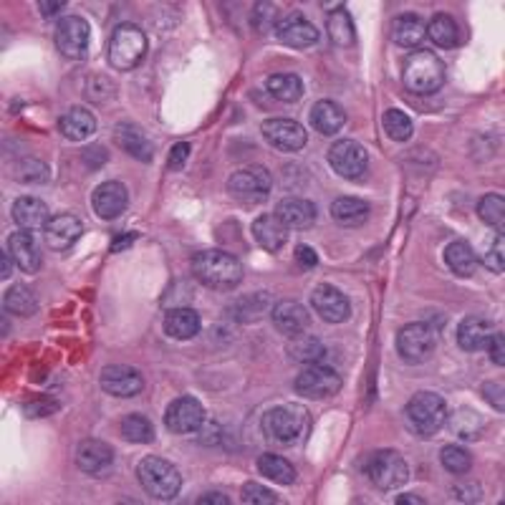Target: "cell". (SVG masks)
<instances>
[{"label":"cell","mask_w":505,"mask_h":505,"mask_svg":"<svg viewBox=\"0 0 505 505\" xmlns=\"http://www.w3.org/2000/svg\"><path fill=\"white\" fill-rule=\"evenodd\" d=\"M293 390L306 399H328L341 390V377L331 366L306 364L293 381Z\"/></svg>","instance_id":"obj_10"},{"label":"cell","mask_w":505,"mask_h":505,"mask_svg":"<svg viewBox=\"0 0 505 505\" xmlns=\"http://www.w3.org/2000/svg\"><path fill=\"white\" fill-rule=\"evenodd\" d=\"M273 318V326L283 334V336H298L306 328L311 326V314L306 311V306H301L298 301H280L273 306L271 311Z\"/></svg>","instance_id":"obj_23"},{"label":"cell","mask_w":505,"mask_h":505,"mask_svg":"<svg viewBox=\"0 0 505 505\" xmlns=\"http://www.w3.org/2000/svg\"><path fill=\"white\" fill-rule=\"evenodd\" d=\"M56 49L71 61H84L91 49V25L81 15H66L53 31Z\"/></svg>","instance_id":"obj_7"},{"label":"cell","mask_w":505,"mask_h":505,"mask_svg":"<svg viewBox=\"0 0 505 505\" xmlns=\"http://www.w3.org/2000/svg\"><path fill=\"white\" fill-rule=\"evenodd\" d=\"M289 354L293 362H301V364H318L321 356H324V344L311 336V334H298L293 336V341L289 344Z\"/></svg>","instance_id":"obj_38"},{"label":"cell","mask_w":505,"mask_h":505,"mask_svg":"<svg viewBox=\"0 0 505 505\" xmlns=\"http://www.w3.org/2000/svg\"><path fill=\"white\" fill-rule=\"evenodd\" d=\"M13 220H15V225L21 227V230H43L46 223L50 220V213H49V205L43 200H38V197H31V195H25V197H18V200L13 202Z\"/></svg>","instance_id":"obj_26"},{"label":"cell","mask_w":505,"mask_h":505,"mask_svg":"<svg viewBox=\"0 0 505 505\" xmlns=\"http://www.w3.org/2000/svg\"><path fill=\"white\" fill-rule=\"evenodd\" d=\"M252 238L268 252H278L289 240V227L276 215H261L252 220Z\"/></svg>","instance_id":"obj_27"},{"label":"cell","mask_w":505,"mask_h":505,"mask_svg":"<svg viewBox=\"0 0 505 505\" xmlns=\"http://www.w3.org/2000/svg\"><path fill=\"white\" fill-rule=\"evenodd\" d=\"M326 31H328V36H331V41H334L336 46H341V49H349V46H354V38H356V33H354V21H352V15H349V11L339 8V11L331 13V15L326 18Z\"/></svg>","instance_id":"obj_39"},{"label":"cell","mask_w":505,"mask_h":505,"mask_svg":"<svg viewBox=\"0 0 505 505\" xmlns=\"http://www.w3.org/2000/svg\"><path fill=\"white\" fill-rule=\"evenodd\" d=\"M445 425H450L453 435H457L460 440H478L480 432L485 427L482 417H480L478 412H473V409H467V407L457 409L453 415H447Z\"/></svg>","instance_id":"obj_36"},{"label":"cell","mask_w":505,"mask_h":505,"mask_svg":"<svg viewBox=\"0 0 505 505\" xmlns=\"http://www.w3.org/2000/svg\"><path fill=\"white\" fill-rule=\"evenodd\" d=\"M381 122H384V132L391 139H397V142H407V139L412 137V132H415L412 119L402 109H387L384 116H381Z\"/></svg>","instance_id":"obj_44"},{"label":"cell","mask_w":505,"mask_h":505,"mask_svg":"<svg viewBox=\"0 0 505 505\" xmlns=\"http://www.w3.org/2000/svg\"><path fill=\"white\" fill-rule=\"evenodd\" d=\"M491 362L492 364L503 366L505 364V336L500 331H495V336L491 339Z\"/></svg>","instance_id":"obj_52"},{"label":"cell","mask_w":505,"mask_h":505,"mask_svg":"<svg viewBox=\"0 0 505 505\" xmlns=\"http://www.w3.org/2000/svg\"><path fill=\"white\" fill-rule=\"evenodd\" d=\"M445 263H447V268L453 271L454 276L470 278L475 273V268H478V255L470 248V243L454 240V243H450L445 248Z\"/></svg>","instance_id":"obj_33"},{"label":"cell","mask_w":505,"mask_h":505,"mask_svg":"<svg viewBox=\"0 0 505 505\" xmlns=\"http://www.w3.org/2000/svg\"><path fill=\"white\" fill-rule=\"evenodd\" d=\"M5 308L15 316H33L38 311V301L33 296V290L25 289V286H11L5 290Z\"/></svg>","instance_id":"obj_40"},{"label":"cell","mask_w":505,"mask_h":505,"mask_svg":"<svg viewBox=\"0 0 505 505\" xmlns=\"http://www.w3.org/2000/svg\"><path fill=\"white\" fill-rule=\"evenodd\" d=\"M391 41L402 49H415L419 46L425 36H427V28H425V21L415 15V13H402L391 21Z\"/></svg>","instance_id":"obj_29"},{"label":"cell","mask_w":505,"mask_h":505,"mask_svg":"<svg viewBox=\"0 0 505 505\" xmlns=\"http://www.w3.org/2000/svg\"><path fill=\"white\" fill-rule=\"evenodd\" d=\"M91 205H94V213L99 215L101 220H114L122 213H126V205H129V192L122 182L109 179V182H101L99 188L94 189L91 195Z\"/></svg>","instance_id":"obj_20"},{"label":"cell","mask_w":505,"mask_h":505,"mask_svg":"<svg viewBox=\"0 0 505 505\" xmlns=\"http://www.w3.org/2000/svg\"><path fill=\"white\" fill-rule=\"evenodd\" d=\"M147 56V36L144 31L134 23L116 25L112 33L109 49H106V61L114 71H132Z\"/></svg>","instance_id":"obj_4"},{"label":"cell","mask_w":505,"mask_h":505,"mask_svg":"<svg viewBox=\"0 0 505 505\" xmlns=\"http://www.w3.org/2000/svg\"><path fill=\"white\" fill-rule=\"evenodd\" d=\"M164 425L175 435H195L205 425V409L195 397H179L167 407Z\"/></svg>","instance_id":"obj_13"},{"label":"cell","mask_w":505,"mask_h":505,"mask_svg":"<svg viewBox=\"0 0 505 505\" xmlns=\"http://www.w3.org/2000/svg\"><path fill=\"white\" fill-rule=\"evenodd\" d=\"M366 475L379 491H394L407 482L409 467L397 450H377L366 463Z\"/></svg>","instance_id":"obj_8"},{"label":"cell","mask_w":505,"mask_h":505,"mask_svg":"<svg viewBox=\"0 0 505 505\" xmlns=\"http://www.w3.org/2000/svg\"><path fill=\"white\" fill-rule=\"evenodd\" d=\"M114 142L122 152L129 157H134L139 162H152L154 160V144L147 137V132L134 122H119L114 126Z\"/></svg>","instance_id":"obj_19"},{"label":"cell","mask_w":505,"mask_h":505,"mask_svg":"<svg viewBox=\"0 0 505 505\" xmlns=\"http://www.w3.org/2000/svg\"><path fill=\"white\" fill-rule=\"evenodd\" d=\"M328 164L334 167V172L344 179H359L366 172L369 154L366 150L354 142V139H339L334 142V147L328 150Z\"/></svg>","instance_id":"obj_12"},{"label":"cell","mask_w":505,"mask_h":505,"mask_svg":"<svg viewBox=\"0 0 505 505\" xmlns=\"http://www.w3.org/2000/svg\"><path fill=\"white\" fill-rule=\"evenodd\" d=\"M495 336V324L485 316H465L457 326V344L463 352H480Z\"/></svg>","instance_id":"obj_22"},{"label":"cell","mask_w":505,"mask_h":505,"mask_svg":"<svg viewBox=\"0 0 505 505\" xmlns=\"http://www.w3.org/2000/svg\"><path fill=\"white\" fill-rule=\"evenodd\" d=\"M134 240H137V235H134V233H129V235H124V238L114 240L112 251H114V252H119V251H122V248H126V245H132Z\"/></svg>","instance_id":"obj_56"},{"label":"cell","mask_w":505,"mask_h":505,"mask_svg":"<svg viewBox=\"0 0 505 505\" xmlns=\"http://www.w3.org/2000/svg\"><path fill=\"white\" fill-rule=\"evenodd\" d=\"M311 306H314L316 314L321 316L326 324H344L352 316L349 298L339 289L328 286V283H321V286H316L311 290Z\"/></svg>","instance_id":"obj_16"},{"label":"cell","mask_w":505,"mask_h":505,"mask_svg":"<svg viewBox=\"0 0 505 505\" xmlns=\"http://www.w3.org/2000/svg\"><path fill=\"white\" fill-rule=\"evenodd\" d=\"M435 346H437L435 331L427 324H422V321L407 324L397 334V352H399V356H402L407 364H422V362H427L429 356L435 354Z\"/></svg>","instance_id":"obj_11"},{"label":"cell","mask_w":505,"mask_h":505,"mask_svg":"<svg viewBox=\"0 0 505 505\" xmlns=\"http://www.w3.org/2000/svg\"><path fill=\"white\" fill-rule=\"evenodd\" d=\"M81 235H84V225L74 215H53L43 227V243L56 252L69 251Z\"/></svg>","instance_id":"obj_18"},{"label":"cell","mask_w":505,"mask_h":505,"mask_svg":"<svg viewBox=\"0 0 505 505\" xmlns=\"http://www.w3.org/2000/svg\"><path fill=\"white\" fill-rule=\"evenodd\" d=\"M164 331L167 336H172L177 341L195 339L200 334V314L195 308H172L170 314L164 316Z\"/></svg>","instance_id":"obj_31"},{"label":"cell","mask_w":505,"mask_h":505,"mask_svg":"<svg viewBox=\"0 0 505 505\" xmlns=\"http://www.w3.org/2000/svg\"><path fill=\"white\" fill-rule=\"evenodd\" d=\"M38 8H41V15H43V18H50V15H56L59 11H63V8H66V3H63V0H53V3H49V0H41V3H38Z\"/></svg>","instance_id":"obj_54"},{"label":"cell","mask_w":505,"mask_h":505,"mask_svg":"<svg viewBox=\"0 0 505 505\" xmlns=\"http://www.w3.org/2000/svg\"><path fill=\"white\" fill-rule=\"evenodd\" d=\"M447 419V404L435 391H419L404 407V425L417 437H432L445 427Z\"/></svg>","instance_id":"obj_3"},{"label":"cell","mask_w":505,"mask_h":505,"mask_svg":"<svg viewBox=\"0 0 505 505\" xmlns=\"http://www.w3.org/2000/svg\"><path fill=\"white\" fill-rule=\"evenodd\" d=\"M139 485L144 488L147 495L157 498V500H175L182 488V478L179 470L172 463H167L162 457H144L137 465Z\"/></svg>","instance_id":"obj_5"},{"label":"cell","mask_w":505,"mask_h":505,"mask_svg":"<svg viewBox=\"0 0 505 505\" xmlns=\"http://www.w3.org/2000/svg\"><path fill=\"white\" fill-rule=\"evenodd\" d=\"M122 435H124L129 442H137V445H147V442H154V425L144 415H126L122 419Z\"/></svg>","instance_id":"obj_41"},{"label":"cell","mask_w":505,"mask_h":505,"mask_svg":"<svg viewBox=\"0 0 505 505\" xmlns=\"http://www.w3.org/2000/svg\"><path fill=\"white\" fill-rule=\"evenodd\" d=\"M402 84L407 91L427 96L445 84V63L435 50H412L402 66Z\"/></svg>","instance_id":"obj_2"},{"label":"cell","mask_w":505,"mask_h":505,"mask_svg":"<svg viewBox=\"0 0 505 505\" xmlns=\"http://www.w3.org/2000/svg\"><path fill=\"white\" fill-rule=\"evenodd\" d=\"M197 503H200V505H210V503L227 505L230 500H227L225 495H220V492H205V495H200V498H197Z\"/></svg>","instance_id":"obj_55"},{"label":"cell","mask_w":505,"mask_h":505,"mask_svg":"<svg viewBox=\"0 0 505 505\" xmlns=\"http://www.w3.org/2000/svg\"><path fill=\"white\" fill-rule=\"evenodd\" d=\"M303 429H306V409L303 407H293V404L273 407L263 417V432L280 445H290V442L298 440Z\"/></svg>","instance_id":"obj_9"},{"label":"cell","mask_w":505,"mask_h":505,"mask_svg":"<svg viewBox=\"0 0 505 505\" xmlns=\"http://www.w3.org/2000/svg\"><path fill=\"white\" fill-rule=\"evenodd\" d=\"M8 252L23 273H36L41 268V248H38V240L33 238L31 230L13 233L8 238Z\"/></svg>","instance_id":"obj_24"},{"label":"cell","mask_w":505,"mask_h":505,"mask_svg":"<svg viewBox=\"0 0 505 505\" xmlns=\"http://www.w3.org/2000/svg\"><path fill=\"white\" fill-rule=\"evenodd\" d=\"M296 261H298L306 271H311V268L318 265V255H316V251L311 245H298V248H296Z\"/></svg>","instance_id":"obj_53"},{"label":"cell","mask_w":505,"mask_h":505,"mask_svg":"<svg viewBox=\"0 0 505 505\" xmlns=\"http://www.w3.org/2000/svg\"><path fill=\"white\" fill-rule=\"evenodd\" d=\"M189 152H192V147H189L188 142L175 144V147L170 150V157H167V170H170V172H182L189 160Z\"/></svg>","instance_id":"obj_48"},{"label":"cell","mask_w":505,"mask_h":505,"mask_svg":"<svg viewBox=\"0 0 505 505\" xmlns=\"http://www.w3.org/2000/svg\"><path fill=\"white\" fill-rule=\"evenodd\" d=\"M331 217L341 227H359L369 220V202L359 197H339L331 202Z\"/></svg>","instance_id":"obj_32"},{"label":"cell","mask_w":505,"mask_h":505,"mask_svg":"<svg viewBox=\"0 0 505 505\" xmlns=\"http://www.w3.org/2000/svg\"><path fill=\"white\" fill-rule=\"evenodd\" d=\"M13 177L25 182V185H28V182H31V185H43V182H49L50 179V170L43 162H38V160H23L21 164H15Z\"/></svg>","instance_id":"obj_45"},{"label":"cell","mask_w":505,"mask_h":505,"mask_svg":"<svg viewBox=\"0 0 505 505\" xmlns=\"http://www.w3.org/2000/svg\"><path fill=\"white\" fill-rule=\"evenodd\" d=\"M3 280H8L11 278V252H3V273H0Z\"/></svg>","instance_id":"obj_58"},{"label":"cell","mask_w":505,"mask_h":505,"mask_svg":"<svg viewBox=\"0 0 505 505\" xmlns=\"http://www.w3.org/2000/svg\"><path fill=\"white\" fill-rule=\"evenodd\" d=\"M261 132L265 142L278 152H298L306 147V129L293 119H283V116L265 119Z\"/></svg>","instance_id":"obj_15"},{"label":"cell","mask_w":505,"mask_h":505,"mask_svg":"<svg viewBox=\"0 0 505 505\" xmlns=\"http://www.w3.org/2000/svg\"><path fill=\"white\" fill-rule=\"evenodd\" d=\"M192 273L207 289L233 290L243 280V265L233 252L200 251L192 258Z\"/></svg>","instance_id":"obj_1"},{"label":"cell","mask_w":505,"mask_h":505,"mask_svg":"<svg viewBox=\"0 0 505 505\" xmlns=\"http://www.w3.org/2000/svg\"><path fill=\"white\" fill-rule=\"evenodd\" d=\"M276 217L289 230H306L316 223V205L303 197H283L276 205Z\"/></svg>","instance_id":"obj_25"},{"label":"cell","mask_w":505,"mask_h":505,"mask_svg":"<svg viewBox=\"0 0 505 505\" xmlns=\"http://www.w3.org/2000/svg\"><path fill=\"white\" fill-rule=\"evenodd\" d=\"M482 394H485V399L498 409V412H503V381H485L482 384Z\"/></svg>","instance_id":"obj_50"},{"label":"cell","mask_w":505,"mask_h":505,"mask_svg":"<svg viewBox=\"0 0 505 505\" xmlns=\"http://www.w3.org/2000/svg\"><path fill=\"white\" fill-rule=\"evenodd\" d=\"M425 28H427L429 41L435 46H440V49H453L454 43L460 41V28L454 23V18H450L447 13H437Z\"/></svg>","instance_id":"obj_37"},{"label":"cell","mask_w":505,"mask_h":505,"mask_svg":"<svg viewBox=\"0 0 505 505\" xmlns=\"http://www.w3.org/2000/svg\"><path fill=\"white\" fill-rule=\"evenodd\" d=\"M397 503H399V505H422L425 500L409 492V495H399V498H397Z\"/></svg>","instance_id":"obj_57"},{"label":"cell","mask_w":505,"mask_h":505,"mask_svg":"<svg viewBox=\"0 0 505 505\" xmlns=\"http://www.w3.org/2000/svg\"><path fill=\"white\" fill-rule=\"evenodd\" d=\"M503 252H505V238L503 233H498V238L492 240L491 251L485 255V265L495 271V273H503Z\"/></svg>","instance_id":"obj_49"},{"label":"cell","mask_w":505,"mask_h":505,"mask_svg":"<svg viewBox=\"0 0 505 505\" xmlns=\"http://www.w3.org/2000/svg\"><path fill=\"white\" fill-rule=\"evenodd\" d=\"M240 500L245 505H276L278 498L276 492L268 491L261 482H245L240 491Z\"/></svg>","instance_id":"obj_46"},{"label":"cell","mask_w":505,"mask_h":505,"mask_svg":"<svg viewBox=\"0 0 505 505\" xmlns=\"http://www.w3.org/2000/svg\"><path fill=\"white\" fill-rule=\"evenodd\" d=\"M59 132L71 142H84L96 132V116L84 109V106H71L69 112L59 119Z\"/></svg>","instance_id":"obj_30"},{"label":"cell","mask_w":505,"mask_h":505,"mask_svg":"<svg viewBox=\"0 0 505 505\" xmlns=\"http://www.w3.org/2000/svg\"><path fill=\"white\" fill-rule=\"evenodd\" d=\"M308 119H311V124H314V129L318 134L334 137V134H339L341 126L346 122V112L341 109V104H336V101L321 99L311 106Z\"/></svg>","instance_id":"obj_28"},{"label":"cell","mask_w":505,"mask_h":505,"mask_svg":"<svg viewBox=\"0 0 505 505\" xmlns=\"http://www.w3.org/2000/svg\"><path fill=\"white\" fill-rule=\"evenodd\" d=\"M81 157H84V162H87L91 170H96V167H101V164L109 160V152L104 150L101 144H94V147L84 150V154H81Z\"/></svg>","instance_id":"obj_51"},{"label":"cell","mask_w":505,"mask_h":505,"mask_svg":"<svg viewBox=\"0 0 505 505\" xmlns=\"http://www.w3.org/2000/svg\"><path fill=\"white\" fill-rule=\"evenodd\" d=\"M478 215L485 225L503 230V223H505V197L503 195H485V197H480Z\"/></svg>","instance_id":"obj_43"},{"label":"cell","mask_w":505,"mask_h":505,"mask_svg":"<svg viewBox=\"0 0 505 505\" xmlns=\"http://www.w3.org/2000/svg\"><path fill=\"white\" fill-rule=\"evenodd\" d=\"M252 25L265 33V31H276V5H271V3H258L255 5V13H252Z\"/></svg>","instance_id":"obj_47"},{"label":"cell","mask_w":505,"mask_h":505,"mask_svg":"<svg viewBox=\"0 0 505 505\" xmlns=\"http://www.w3.org/2000/svg\"><path fill=\"white\" fill-rule=\"evenodd\" d=\"M258 473H261L263 478L278 482V485H293L296 478H298V475H296V467L290 465L286 457L273 453H263L258 457Z\"/></svg>","instance_id":"obj_34"},{"label":"cell","mask_w":505,"mask_h":505,"mask_svg":"<svg viewBox=\"0 0 505 505\" xmlns=\"http://www.w3.org/2000/svg\"><path fill=\"white\" fill-rule=\"evenodd\" d=\"M273 188V177L271 172L255 164V167H243L238 172H233L227 179V192L233 200L243 202V205H258V202L268 200Z\"/></svg>","instance_id":"obj_6"},{"label":"cell","mask_w":505,"mask_h":505,"mask_svg":"<svg viewBox=\"0 0 505 505\" xmlns=\"http://www.w3.org/2000/svg\"><path fill=\"white\" fill-rule=\"evenodd\" d=\"M440 463L447 473L465 475V473H470V467H473V454L467 453L465 447H460V445H445L440 453Z\"/></svg>","instance_id":"obj_42"},{"label":"cell","mask_w":505,"mask_h":505,"mask_svg":"<svg viewBox=\"0 0 505 505\" xmlns=\"http://www.w3.org/2000/svg\"><path fill=\"white\" fill-rule=\"evenodd\" d=\"M276 36L280 43L290 49H311L318 41V31L311 21H306L301 13H290L276 23Z\"/></svg>","instance_id":"obj_21"},{"label":"cell","mask_w":505,"mask_h":505,"mask_svg":"<svg viewBox=\"0 0 505 505\" xmlns=\"http://www.w3.org/2000/svg\"><path fill=\"white\" fill-rule=\"evenodd\" d=\"M76 465L81 473L94 475V478H104L114 467V450L112 445H106L104 440H84L76 447Z\"/></svg>","instance_id":"obj_17"},{"label":"cell","mask_w":505,"mask_h":505,"mask_svg":"<svg viewBox=\"0 0 505 505\" xmlns=\"http://www.w3.org/2000/svg\"><path fill=\"white\" fill-rule=\"evenodd\" d=\"M99 384L106 394L119 397V399H132V397H137V394H142V390H144V379H142V374H139L134 366L126 364L104 366Z\"/></svg>","instance_id":"obj_14"},{"label":"cell","mask_w":505,"mask_h":505,"mask_svg":"<svg viewBox=\"0 0 505 505\" xmlns=\"http://www.w3.org/2000/svg\"><path fill=\"white\" fill-rule=\"evenodd\" d=\"M265 88L273 99L283 101V104H293L303 96V81L301 76L296 74H273L268 76Z\"/></svg>","instance_id":"obj_35"}]
</instances>
